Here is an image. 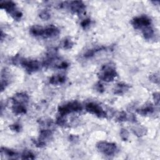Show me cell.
<instances>
[{"label":"cell","instance_id":"1","mask_svg":"<svg viewBox=\"0 0 160 160\" xmlns=\"http://www.w3.org/2000/svg\"><path fill=\"white\" fill-rule=\"evenodd\" d=\"M99 79L105 82H111L118 76L115 65L112 63H107L101 69L98 74Z\"/></svg>","mask_w":160,"mask_h":160},{"label":"cell","instance_id":"2","mask_svg":"<svg viewBox=\"0 0 160 160\" xmlns=\"http://www.w3.org/2000/svg\"><path fill=\"white\" fill-rule=\"evenodd\" d=\"M82 109V107L81 104L77 101H74L59 106L58 112L59 115L65 116L71 112L81 111Z\"/></svg>","mask_w":160,"mask_h":160},{"label":"cell","instance_id":"3","mask_svg":"<svg viewBox=\"0 0 160 160\" xmlns=\"http://www.w3.org/2000/svg\"><path fill=\"white\" fill-rule=\"evenodd\" d=\"M60 6L61 8H65L68 9L70 11L73 13L78 14H82L85 9L86 6L81 1H74L70 2H64L61 4Z\"/></svg>","mask_w":160,"mask_h":160},{"label":"cell","instance_id":"4","mask_svg":"<svg viewBox=\"0 0 160 160\" xmlns=\"http://www.w3.org/2000/svg\"><path fill=\"white\" fill-rule=\"evenodd\" d=\"M97 149L106 156H113L116 154L118 148L116 144L106 141H100L96 144Z\"/></svg>","mask_w":160,"mask_h":160},{"label":"cell","instance_id":"5","mask_svg":"<svg viewBox=\"0 0 160 160\" xmlns=\"http://www.w3.org/2000/svg\"><path fill=\"white\" fill-rule=\"evenodd\" d=\"M19 64H21L29 74L38 71L40 68L39 62L34 59H27L21 58Z\"/></svg>","mask_w":160,"mask_h":160},{"label":"cell","instance_id":"6","mask_svg":"<svg viewBox=\"0 0 160 160\" xmlns=\"http://www.w3.org/2000/svg\"><path fill=\"white\" fill-rule=\"evenodd\" d=\"M131 24L133 28L136 29H143L151 25V20L148 16L141 15L134 18L132 20Z\"/></svg>","mask_w":160,"mask_h":160},{"label":"cell","instance_id":"7","mask_svg":"<svg viewBox=\"0 0 160 160\" xmlns=\"http://www.w3.org/2000/svg\"><path fill=\"white\" fill-rule=\"evenodd\" d=\"M85 109L87 112L96 115L99 118H106L107 116L106 112L104 111L101 106L96 102H90L87 103L85 106Z\"/></svg>","mask_w":160,"mask_h":160},{"label":"cell","instance_id":"8","mask_svg":"<svg viewBox=\"0 0 160 160\" xmlns=\"http://www.w3.org/2000/svg\"><path fill=\"white\" fill-rule=\"evenodd\" d=\"M0 7L10 14L11 16L18 10L16 8V4L11 1H1L0 2Z\"/></svg>","mask_w":160,"mask_h":160},{"label":"cell","instance_id":"9","mask_svg":"<svg viewBox=\"0 0 160 160\" xmlns=\"http://www.w3.org/2000/svg\"><path fill=\"white\" fill-rule=\"evenodd\" d=\"M29 96L25 92H18L15 94L11 98L12 103L26 105L29 101Z\"/></svg>","mask_w":160,"mask_h":160},{"label":"cell","instance_id":"10","mask_svg":"<svg viewBox=\"0 0 160 160\" xmlns=\"http://www.w3.org/2000/svg\"><path fill=\"white\" fill-rule=\"evenodd\" d=\"M59 29L54 25H50L44 28L43 38H51L57 36L59 34Z\"/></svg>","mask_w":160,"mask_h":160},{"label":"cell","instance_id":"11","mask_svg":"<svg viewBox=\"0 0 160 160\" xmlns=\"http://www.w3.org/2000/svg\"><path fill=\"white\" fill-rule=\"evenodd\" d=\"M130 88H131L130 85L128 84L123 83V82L118 83L116 84V86L114 88L113 92L116 95H122L126 92H128L130 89Z\"/></svg>","mask_w":160,"mask_h":160},{"label":"cell","instance_id":"12","mask_svg":"<svg viewBox=\"0 0 160 160\" xmlns=\"http://www.w3.org/2000/svg\"><path fill=\"white\" fill-rule=\"evenodd\" d=\"M108 49H109L108 47H106V46H100V47H96V48H94L92 49H90L89 50H88L84 54V57L85 58H90L92 56H94L95 54L102 51H107Z\"/></svg>","mask_w":160,"mask_h":160},{"label":"cell","instance_id":"13","mask_svg":"<svg viewBox=\"0 0 160 160\" xmlns=\"http://www.w3.org/2000/svg\"><path fill=\"white\" fill-rule=\"evenodd\" d=\"M11 108H12V112L16 115L26 114L27 111L26 105L24 104L12 103V106Z\"/></svg>","mask_w":160,"mask_h":160},{"label":"cell","instance_id":"14","mask_svg":"<svg viewBox=\"0 0 160 160\" xmlns=\"http://www.w3.org/2000/svg\"><path fill=\"white\" fill-rule=\"evenodd\" d=\"M9 73L6 69H4L1 71V91L2 92L6 87L9 84Z\"/></svg>","mask_w":160,"mask_h":160},{"label":"cell","instance_id":"15","mask_svg":"<svg viewBox=\"0 0 160 160\" xmlns=\"http://www.w3.org/2000/svg\"><path fill=\"white\" fill-rule=\"evenodd\" d=\"M154 108L153 106L151 104H148L140 109H136V112L142 116H147V115L151 114L154 112Z\"/></svg>","mask_w":160,"mask_h":160},{"label":"cell","instance_id":"16","mask_svg":"<svg viewBox=\"0 0 160 160\" xmlns=\"http://www.w3.org/2000/svg\"><path fill=\"white\" fill-rule=\"evenodd\" d=\"M1 155H4L11 159H16L18 156V153L16 151L4 147L1 148Z\"/></svg>","mask_w":160,"mask_h":160},{"label":"cell","instance_id":"17","mask_svg":"<svg viewBox=\"0 0 160 160\" xmlns=\"http://www.w3.org/2000/svg\"><path fill=\"white\" fill-rule=\"evenodd\" d=\"M132 131L138 137H142L147 134V128L142 125L134 126L132 128Z\"/></svg>","mask_w":160,"mask_h":160},{"label":"cell","instance_id":"18","mask_svg":"<svg viewBox=\"0 0 160 160\" xmlns=\"http://www.w3.org/2000/svg\"><path fill=\"white\" fill-rule=\"evenodd\" d=\"M66 81V77L62 74H57L49 78V83L52 85H58L64 83Z\"/></svg>","mask_w":160,"mask_h":160},{"label":"cell","instance_id":"19","mask_svg":"<svg viewBox=\"0 0 160 160\" xmlns=\"http://www.w3.org/2000/svg\"><path fill=\"white\" fill-rule=\"evenodd\" d=\"M29 32L31 34H32L34 36L43 37L44 28L39 26H33L30 28Z\"/></svg>","mask_w":160,"mask_h":160},{"label":"cell","instance_id":"20","mask_svg":"<svg viewBox=\"0 0 160 160\" xmlns=\"http://www.w3.org/2000/svg\"><path fill=\"white\" fill-rule=\"evenodd\" d=\"M52 132L50 129H44L40 131L39 136L38 139L46 142V141L52 138Z\"/></svg>","mask_w":160,"mask_h":160},{"label":"cell","instance_id":"21","mask_svg":"<svg viewBox=\"0 0 160 160\" xmlns=\"http://www.w3.org/2000/svg\"><path fill=\"white\" fill-rule=\"evenodd\" d=\"M142 32L144 39H146L147 40H149V39H152L154 35V31L152 28L151 27V26H148V27L145 28L143 29H142Z\"/></svg>","mask_w":160,"mask_h":160},{"label":"cell","instance_id":"22","mask_svg":"<svg viewBox=\"0 0 160 160\" xmlns=\"http://www.w3.org/2000/svg\"><path fill=\"white\" fill-rule=\"evenodd\" d=\"M73 42L72 41H71V39L69 38H65L63 41H62V47L63 48L66 49H71L72 47L73 46Z\"/></svg>","mask_w":160,"mask_h":160},{"label":"cell","instance_id":"23","mask_svg":"<svg viewBox=\"0 0 160 160\" xmlns=\"http://www.w3.org/2000/svg\"><path fill=\"white\" fill-rule=\"evenodd\" d=\"M21 158L22 159H34L35 158V156L31 151L26 150L21 154Z\"/></svg>","mask_w":160,"mask_h":160},{"label":"cell","instance_id":"24","mask_svg":"<svg viewBox=\"0 0 160 160\" xmlns=\"http://www.w3.org/2000/svg\"><path fill=\"white\" fill-rule=\"evenodd\" d=\"M149 79L152 82L159 85V72L153 73V74H150L149 76Z\"/></svg>","mask_w":160,"mask_h":160},{"label":"cell","instance_id":"25","mask_svg":"<svg viewBox=\"0 0 160 160\" xmlns=\"http://www.w3.org/2000/svg\"><path fill=\"white\" fill-rule=\"evenodd\" d=\"M116 120L119 122H124L128 120V116L126 112L124 111H121L119 112L116 117Z\"/></svg>","mask_w":160,"mask_h":160},{"label":"cell","instance_id":"26","mask_svg":"<svg viewBox=\"0 0 160 160\" xmlns=\"http://www.w3.org/2000/svg\"><path fill=\"white\" fill-rule=\"evenodd\" d=\"M56 123L60 126H64L66 124V119H65L64 116H61L59 115L57 119H56Z\"/></svg>","mask_w":160,"mask_h":160},{"label":"cell","instance_id":"27","mask_svg":"<svg viewBox=\"0 0 160 160\" xmlns=\"http://www.w3.org/2000/svg\"><path fill=\"white\" fill-rule=\"evenodd\" d=\"M38 122L40 125L43 126H50L52 124V120L51 119H39Z\"/></svg>","mask_w":160,"mask_h":160},{"label":"cell","instance_id":"28","mask_svg":"<svg viewBox=\"0 0 160 160\" xmlns=\"http://www.w3.org/2000/svg\"><path fill=\"white\" fill-rule=\"evenodd\" d=\"M39 18L41 19H42L43 20H48L51 18V15H50L49 12L48 11H46V10L42 11L39 13Z\"/></svg>","mask_w":160,"mask_h":160},{"label":"cell","instance_id":"29","mask_svg":"<svg viewBox=\"0 0 160 160\" xmlns=\"http://www.w3.org/2000/svg\"><path fill=\"white\" fill-rule=\"evenodd\" d=\"M120 136L121 138L123 140V141H127L128 139L129 138V132L128 131L124 128H122L120 131Z\"/></svg>","mask_w":160,"mask_h":160},{"label":"cell","instance_id":"30","mask_svg":"<svg viewBox=\"0 0 160 160\" xmlns=\"http://www.w3.org/2000/svg\"><path fill=\"white\" fill-rule=\"evenodd\" d=\"M9 128L13 131H15L16 132H19L21 131L22 129V127H21V125L20 124H18V123H14L13 124H11L9 126Z\"/></svg>","mask_w":160,"mask_h":160},{"label":"cell","instance_id":"31","mask_svg":"<svg viewBox=\"0 0 160 160\" xmlns=\"http://www.w3.org/2000/svg\"><path fill=\"white\" fill-rule=\"evenodd\" d=\"M32 141L33 142L34 144L38 148H43L46 146V142L38 139H32Z\"/></svg>","mask_w":160,"mask_h":160},{"label":"cell","instance_id":"32","mask_svg":"<svg viewBox=\"0 0 160 160\" xmlns=\"http://www.w3.org/2000/svg\"><path fill=\"white\" fill-rule=\"evenodd\" d=\"M91 21L90 19L87 18L84 19L81 22V26L83 29H86L88 26H89V25L91 24Z\"/></svg>","mask_w":160,"mask_h":160},{"label":"cell","instance_id":"33","mask_svg":"<svg viewBox=\"0 0 160 160\" xmlns=\"http://www.w3.org/2000/svg\"><path fill=\"white\" fill-rule=\"evenodd\" d=\"M94 88H95V89L100 93H102L104 91V88L103 85L100 82H97L95 84Z\"/></svg>","mask_w":160,"mask_h":160},{"label":"cell","instance_id":"34","mask_svg":"<svg viewBox=\"0 0 160 160\" xmlns=\"http://www.w3.org/2000/svg\"><path fill=\"white\" fill-rule=\"evenodd\" d=\"M69 66V64L66 61H61L57 66L56 68L60 69H65Z\"/></svg>","mask_w":160,"mask_h":160},{"label":"cell","instance_id":"35","mask_svg":"<svg viewBox=\"0 0 160 160\" xmlns=\"http://www.w3.org/2000/svg\"><path fill=\"white\" fill-rule=\"evenodd\" d=\"M154 103L156 106H159V92H154L152 95Z\"/></svg>","mask_w":160,"mask_h":160},{"label":"cell","instance_id":"36","mask_svg":"<svg viewBox=\"0 0 160 160\" xmlns=\"http://www.w3.org/2000/svg\"><path fill=\"white\" fill-rule=\"evenodd\" d=\"M79 139V137L78 136H76V135H72V134H71L69 136V140L71 141V142H76Z\"/></svg>","mask_w":160,"mask_h":160},{"label":"cell","instance_id":"37","mask_svg":"<svg viewBox=\"0 0 160 160\" xmlns=\"http://www.w3.org/2000/svg\"><path fill=\"white\" fill-rule=\"evenodd\" d=\"M151 2L153 3L154 5H156V6H159V1H151Z\"/></svg>","mask_w":160,"mask_h":160}]
</instances>
